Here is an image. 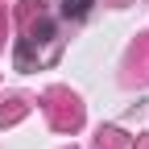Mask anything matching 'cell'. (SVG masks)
<instances>
[{
  "mask_svg": "<svg viewBox=\"0 0 149 149\" xmlns=\"http://www.w3.org/2000/svg\"><path fill=\"white\" fill-rule=\"evenodd\" d=\"M95 0H62V17H83Z\"/></svg>",
  "mask_w": 149,
  "mask_h": 149,
  "instance_id": "obj_1",
  "label": "cell"
}]
</instances>
